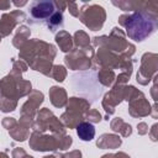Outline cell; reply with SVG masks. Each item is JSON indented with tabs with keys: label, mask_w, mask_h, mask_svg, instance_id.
<instances>
[{
	"label": "cell",
	"mask_w": 158,
	"mask_h": 158,
	"mask_svg": "<svg viewBox=\"0 0 158 158\" xmlns=\"http://www.w3.org/2000/svg\"><path fill=\"white\" fill-rule=\"evenodd\" d=\"M30 17L33 22H46L52 31H56L63 22L62 12L57 11L56 4L48 0L33 1L30 6Z\"/></svg>",
	"instance_id": "obj_1"
},
{
	"label": "cell",
	"mask_w": 158,
	"mask_h": 158,
	"mask_svg": "<svg viewBox=\"0 0 158 158\" xmlns=\"http://www.w3.org/2000/svg\"><path fill=\"white\" fill-rule=\"evenodd\" d=\"M131 20H132L131 23L127 26V32H128V35H130L132 38L135 37L136 32L138 31V27H139V28L143 27V30H147L148 33L153 32V30H154V27H151V26H143V23L146 25V23H149V22H154L149 16H147V15L143 14V12L135 14V15L131 17Z\"/></svg>",
	"instance_id": "obj_2"
},
{
	"label": "cell",
	"mask_w": 158,
	"mask_h": 158,
	"mask_svg": "<svg viewBox=\"0 0 158 158\" xmlns=\"http://www.w3.org/2000/svg\"><path fill=\"white\" fill-rule=\"evenodd\" d=\"M77 133L83 141H91L95 136V128L90 122H81L77 127Z\"/></svg>",
	"instance_id": "obj_3"
}]
</instances>
